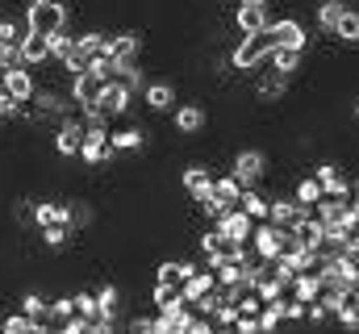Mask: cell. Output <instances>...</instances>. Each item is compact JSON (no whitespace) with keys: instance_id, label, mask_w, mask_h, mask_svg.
Here are the masks:
<instances>
[{"instance_id":"9","label":"cell","mask_w":359,"mask_h":334,"mask_svg":"<svg viewBox=\"0 0 359 334\" xmlns=\"http://www.w3.org/2000/svg\"><path fill=\"white\" fill-rule=\"evenodd\" d=\"M130 100H134V92L126 88V84H104V92H100V100H96V109L113 121V117H126L130 113Z\"/></svg>"},{"instance_id":"36","label":"cell","mask_w":359,"mask_h":334,"mask_svg":"<svg viewBox=\"0 0 359 334\" xmlns=\"http://www.w3.org/2000/svg\"><path fill=\"white\" fill-rule=\"evenodd\" d=\"M334 322H339L347 334H359V305H351V301H347V305L334 314Z\"/></svg>"},{"instance_id":"34","label":"cell","mask_w":359,"mask_h":334,"mask_svg":"<svg viewBox=\"0 0 359 334\" xmlns=\"http://www.w3.org/2000/svg\"><path fill=\"white\" fill-rule=\"evenodd\" d=\"M0 334H34V322L25 314H8V318H0Z\"/></svg>"},{"instance_id":"43","label":"cell","mask_w":359,"mask_h":334,"mask_svg":"<svg viewBox=\"0 0 359 334\" xmlns=\"http://www.w3.org/2000/svg\"><path fill=\"white\" fill-rule=\"evenodd\" d=\"M351 196H359V180H351Z\"/></svg>"},{"instance_id":"47","label":"cell","mask_w":359,"mask_h":334,"mask_svg":"<svg viewBox=\"0 0 359 334\" xmlns=\"http://www.w3.org/2000/svg\"><path fill=\"white\" fill-rule=\"evenodd\" d=\"M355 121H359V105H355Z\"/></svg>"},{"instance_id":"41","label":"cell","mask_w":359,"mask_h":334,"mask_svg":"<svg viewBox=\"0 0 359 334\" xmlns=\"http://www.w3.org/2000/svg\"><path fill=\"white\" fill-rule=\"evenodd\" d=\"M92 222V209L80 201V205H72V226H88Z\"/></svg>"},{"instance_id":"13","label":"cell","mask_w":359,"mask_h":334,"mask_svg":"<svg viewBox=\"0 0 359 334\" xmlns=\"http://www.w3.org/2000/svg\"><path fill=\"white\" fill-rule=\"evenodd\" d=\"M251 255H255V259H264V263L280 259V230H276L271 222H255V234H251Z\"/></svg>"},{"instance_id":"1","label":"cell","mask_w":359,"mask_h":334,"mask_svg":"<svg viewBox=\"0 0 359 334\" xmlns=\"http://www.w3.org/2000/svg\"><path fill=\"white\" fill-rule=\"evenodd\" d=\"M271 51H276V34H271V25H268L264 34H247V38H243V42L230 51V67L251 76V72H255L264 59H271Z\"/></svg>"},{"instance_id":"12","label":"cell","mask_w":359,"mask_h":334,"mask_svg":"<svg viewBox=\"0 0 359 334\" xmlns=\"http://www.w3.org/2000/svg\"><path fill=\"white\" fill-rule=\"evenodd\" d=\"M180 184H184V192H188L196 205H205V201H209V192H213V171H209V167H201V163H192V167H184Z\"/></svg>"},{"instance_id":"21","label":"cell","mask_w":359,"mask_h":334,"mask_svg":"<svg viewBox=\"0 0 359 334\" xmlns=\"http://www.w3.org/2000/svg\"><path fill=\"white\" fill-rule=\"evenodd\" d=\"M142 96H147V109H151V113H168V109L176 105V84L151 80L147 88H142Z\"/></svg>"},{"instance_id":"46","label":"cell","mask_w":359,"mask_h":334,"mask_svg":"<svg viewBox=\"0 0 359 334\" xmlns=\"http://www.w3.org/2000/svg\"><path fill=\"white\" fill-rule=\"evenodd\" d=\"M29 4H46V0H29Z\"/></svg>"},{"instance_id":"7","label":"cell","mask_w":359,"mask_h":334,"mask_svg":"<svg viewBox=\"0 0 359 334\" xmlns=\"http://www.w3.org/2000/svg\"><path fill=\"white\" fill-rule=\"evenodd\" d=\"M305 213H313V209H301L292 196H271V205H268V222L276 230H297V222Z\"/></svg>"},{"instance_id":"30","label":"cell","mask_w":359,"mask_h":334,"mask_svg":"<svg viewBox=\"0 0 359 334\" xmlns=\"http://www.w3.org/2000/svg\"><path fill=\"white\" fill-rule=\"evenodd\" d=\"M334 38L343 42V46H359V8H343V17H339V29H334Z\"/></svg>"},{"instance_id":"14","label":"cell","mask_w":359,"mask_h":334,"mask_svg":"<svg viewBox=\"0 0 359 334\" xmlns=\"http://www.w3.org/2000/svg\"><path fill=\"white\" fill-rule=\"evenodd\" d=\"M234 25H238L243 38H247V34H264L271 25L268 4H238V8H234Z\"/></svg>"},{"instance_id":"49","label":"cell","mask_w":359,"mask_h":334,"mask_svg":"<svg viewBox=\"0 0 359 334\" xmlns=\"http://www.w3.org/2000/svg\"><path fill=\"white\" fill-rule=\"evenodd\" d=\"M0 96H4V88H0Z\"/></svg>"},{"instance_id":"45","label":"cell","mask_w":359,"mask_h":334,"mask_svg":"<svg viewBox=\"0 0 359 334\" xmlns=\"http://www.w3.org/2000/svg\"><path fill=\"white\" fill-rule=\"evenodd\" d=\"M217 334H234V326H230V330H217Z\"/></svg>"},{"instance_id":"27","label":"cell","mask_w":359,"mask_h":334,"mask_svg":"<svg viewBox=\"0 0 359 334\" xmlns=\"http://www.w3.org/2000/svg\"><path fill=\"white\" fill-rule=\"evenodd\" d=\"M288 297H292V301H301V305H313V301L322 297V280H318V276H305V272H301V276H297V280L288 284Z\"/></svg>"},{"instance_id":"33","label":"cell","mask_w":359,"mask_h":334,"mask_svg":"<svg viewBox=\"0 0 359 334\" xmlns=\"http://www.w3.org/2000/svg\"><path fill=\"white\" fill-rule=\"evenodd\" d=\"M72 305H76V318L100 322V318H96V293H72Z\"/></svg>"},{"instance_id":"11","label":"cell","mask_w":359,"mask_h":334,"mask_svg":"<svg viewBox=\"0 0 359 334\" xmlns=\"http://www.w3.org/2000/svg\"><path fill=\"white\" fill-rule=\"evenodd\" d=\"M213 226H217V230H222L230 243H238V247H243V243H251V234H255V222H251L243 209H230V213H222Z\"/></svg>"},{"instance_id":"2","label":"cell","mask_w":359,"mask_h":334,"mask_svg":"<svg viewBox=\"0 0 359 334\" xmlns=\"http://www.w3.org/2000/svg\"><path fill=\"white\" fill-rule=\"evenodd\" d=\"M67 21H72V13H67L63 0H46V4H29V8H25V29H29V34H42V38L63 34Z\"/></svg>"},{"instance_id":"23","label":"cell","mask_w":359,"mask_h":334,"mask_svg":"<svg viewBox=\"0 0 359 334\" xmlns=\"http://www.w3.org/2000/svg\"><path fill=\"white\" fill-rule=\"evenodd\" d=\"M21 59H25V67H42V63L50 59V38L25 34V38H21Z\"/></svg>"},{"instance_id":"18","label":"cell","mask_w":359,"mask_h":334,"mask_svg":"<svg viewBox=\"0 0 359 334\" xmlns=\"http://www.w3.org/2000/svg\"><path fill=\"white\" fill-rule=\"evenodd\" d=\"M313 180L322 184V192H326V196H351V180H347L334 163H318V167H313Z\"/></svg>"},{"instance_id":"38","label":"cell","mask_w":359,"mask_h":334,"mask_svg":"<svg viewBox=\"0 0 359 334\" xmlns=\"http://www.w3.org/2000/svg\"><path fill=\"white\" fill-rule=\"evenodd\" d=\"M155 309H168V305H180L184 297H180V288H163V284H155Z\"/></svg>"},{"instance_id":"4","label":"cell","mask_w":359,"mask_h":334,"mask_svg":"<svg viewBox=\"0 0 359 334\" xmlns=\"http://www.w3.org/2000/svg\"><path fill=\"white\" fill-rule=\"evenodd\" d=\"M230 175H234L243 188H255V184L268 175V159H264V151H255V147H251V151H238V155H234V167H230Z\"/></svg>"},{"instance_id":"20","label":"cell","mask_w":359,"mask_h":334,"mask_svg":"<svg viewBox=\"0 0 359 334\" xmlns=\"http://www.w3.org/2000/svg\"><path fill=\"white\" fill-rule=\"evenodd\" d=\"M205 121H209V113L201 109V105H180L176 113H172V126H176V134H201L205 130Z\"/></svg>"},{"instance_id":"24","label":"cell","mask_w":359,"mask_h":334,"mask_svg":"<svg viewBox=\"0 0 359 334\" xmlns=\"http://www.w3.org/2000/svg\"><path fill=\"white\" fill-rule=\"evenodd\" d=\"M109 147H113V155L117 151H142L147 147V130H138V126H126V130H109Z\"/></svg>"},{"instance_id":"37","label":"cell","mask_w":359,"mask_h":334,"mask_svg":"<svg viewBox=\"0 0 359 334\" xmlns=\"http://www.w3.org/2000/svg\"><path fill=\"white\" fill-rule=\"evenodd\" d=\"M126 334H159V318H147V314H138V318H130Z\"/></svg>"},{"instance_id":"40","label":"cell","mask_w":359,"mask_h":334,"mask_svg":"<svg viewBox=\"0 0 359 334\" xmlns=\"http://www.w3.org/2000/svg\"><path fill=\"white\" fill-rule=\"evenodd\" d=\"M234 334H264V330H259V318H247V314H238Z\"/></svg>"},{"instance_id":"10","label":"cell","mask_w":359,"mask_h":334,"mask_svg":"<svg viewBox=\"0 0 359 334\" xmlns=\"http://www.w3.org/2000/svg\"><path fill=\"white\" fill-rule=\"evenodd\" d=\"M271 34H276V46H284V51H305V46H309V34H305V25H301L297 17L271 21Z\"/></svg>"},{"instance_id":"48","label":"cell","mask_w":359,"mask_h":334,"mask_svg":"<svg viewBox=\"0 0 359 334\" xmlns=\"http://www.w3.org/2000/svg\"><path fill=\"white\" fill-rule=\"evenodd\" d=\"M339 4H347V0H339Z\"/></svg>"},{"instance_id":"16","label":"cell","mask_w":359,"mask_h":334,"mask_svg":"<svg viewBox=\"0 0 359 334\" xmlns=\"http://www.w3.org/2000/svg\"><path fill=\"white\" fill-rule=\"evenodd\" d=\"M201 267L192 263V259H168L163 267H159V276H155V284H163V288H184L192 276H196Z\"/></svg>"},{"instance_id":"22","label":"cell","mask_w":359,"mask_h":334,"mask_svg":"<svg viewBox=\"0 0 359 334\" xmlns=\"http://www.w3.org/2000/svg\"><path fill=\"white\" fill-rule=\"evenodd\" d=\"M209 293H217V276H213V272H205V267H201V272H196V276H192L184 288H180L184 305H196V301H205Z\"/></svg>"},{"instance_id":"31","label":"cell","mask_w":359,"mask_h":334,"mask_svg":"<svg viewBox=\"0 0 359 334\" xmlns=\"http://www.w3.org/2000/svg\"><path fill=\"white\" fill-rule=\"evenodd\" d=\"M343 8H347V4H339V0H322V4H318V29L334 38V29H339V17H343Z\"/></svg>"},{"instance_id":"28","label":"cell","mask_w":359,"mask_h":334,"mask_svg":"<svg viewBox=\"0 0 359 334\" xmlns=\"http://www.w3.org/2000/svg\"><path fill=\"white\" fill-rule=\"evenodd\" d=\"M117 314H121V288L104 284V288L96 293V318H100V322H117Z\"/></svg>"},{"instance_id":"5","label":"cell","mask_w":359,"mask_h":334,"mask_svg":"<svg viewBox=\"0 0 359 334\" xmlns=\"http://www.w3.org/2000/svg\"><path fill=\"white\" fill-rule=\"evenodd\" d=\"M313 213L326 230H351V196H322Z\"/></svg>"},{"instance_id":"42","label":"cell","mask_w":359,"mask_h":334,"mask_svg":"<svg viewBox=\"0 0 359 334\" xmlns=\"http://www.w3.org/2000/svg\"><path fill=\"white\" fill-rule=\"evenodd\" d=\"M188 334H217V326H213V318H201V314H196V322H192Z\"/></svg>"},{"instance_id":"44","label":"cell","mask_w":359,"mask_h":334,"mask_svg":"<svg viewBox=\"0 0 359 334\" xmlns=\"http://www.w3.org/2000/svg\"><path fill=\"white\" fill-rule=\"evenodd\" d=\"M238 4H268V0H238Z\"/></svg>"},{"instance_id":"32","label":"cell","mask_w":359,"mask_h":334,"mask_svg":"<svg viewBox=\"0 0 359 334\" xmlns=\"http://www.w3.org/2000/svg\"><path fill=\"white\" fill-rule=\"evenodd\" d=\"M301 55H305V51H284V46H276L268 63L280 72V76H297V72H301Z\"/></svg>"},{"instance_id":"25","label":"cell","mask_w":359,"mask_h":334,"mask_svg":"<svg viewBox=\"0 0 359 334\" xmlns=\"http://www.w3.org/2000/svg\"><path fill=\"white\" fill-rule=\"evenodd\" d=\"M268 205H271V196H264L259 188H243V196H238V209L251 222H268Z\"/></svg>"},{"instance_id":"26","label":"cell","mask_w":359,"mask_h":334,"mask_svg":"<svg viewBox=\"0 0 359 334\" xmlns=\"http://www.w3.org/2000/svg\"><path fill=\"white\" fill-rule=\"evenodd\" d=\"M297 234H301V243L309 250H322L326 247V226L318 222V213H305L301 222H297Z\"/></svg>"},{"instance_id":"6","label":"cell","mask_w":359,"mask_h":334,"mask_svg":"<svg viewBox=\"0 0 359 334\" xmlns=\"http://www.w3.org/2000/svg\"><path fill=\"white\" fill-rule=\"evenodd\" d=\"M113 63H121V67H134L138 63V55H142V34H134V29H121V34H109V51H104Z\"/></svg>"},{"instance_id":"15","label":"cell","mask_w":359,"mask_h":334,"mask_svg":"<svg viewBox=\"0 0 359 334\" xmlns=\"http://www.w3.org/2000/svg\"><path fill=\"white\" fill-rule=\"evenodd\" d=\"M34 222H38V230H46V226H72V205H63V201H34Z\"/></svg>"},{"instance_id":"17","label":"cell","mask_w":359,"mask_h":334,"mask_svg":"<svg viewBox=\"0 0 359 334\" xmlns=\"http://www.w3.org/2000/svg\"><path fill=\"white\" fill-rule=\"evenodd\" d=\"M0 88H4V96L29 105V96H34L38 84H34V76H29V67H17V72H0Z\"/></svg>"},{"instance_id":"39","label":"cell","mask_w":359,"mask_h":334,"mask_svg":"<svg viewBox=\"0 0 359 334\" xmlns=\"http://www.w3.org/2000/svg\"><path fill=\"white\" fill-rule=\"evenodd\" d=\"M305 314H309V305H301V301H284V322H305Z\"/></svg>"},{"instance_id":"29","label":"cell","mask_w":359,"mask_h":334,"mask_svg":"<svg viewBox=\"0 0 359 334\" xmlns=\"http://www.w3.org/2000/svg\"><path fill=\"white\" fill-rule=\"evenodd\" d=\"M326 192H322V184L313 180V175H305V180H297L292 184V201L301 205V209H318V201H322Z\"/></svg>"},{"instance_id":"19","label":"cell","mask_w":359,"mask_h":334,"mask_svg":"<svg viewBox=\"0 0 359 334\" xmlns=\"http://www.w3.org/2000/svg\"><path fill=\"white\" fill-rule=\"evenodd\" d=\"M21 314L34 322V330H50V297L46 293H25L21 297Z\"/></svg>"},{"instance_id":"35","label":"cell","mask_w":359,"mask_h":334,"mask_svg":"<svg viewBox=\"0 0 359 334\" xmlns=\"http://www.w3.org/2000/svg\"><path fill=\"white\" fill-rule=\"evenodd\" d=\"M67 234H72V226H46V230H42V243L50 250H63L67 247Z\"/></svg>"},{"instance_id":"8","label":"cell","mask_w":359,"mask_h":334,"mask_svg":"<svg viewBox=\"0 0 359 334\" xmlns=\"http://www.w3.org/2000/svg\"><path fill=\"white\" fill-rule=\"evenodd\" d=\"M67 92H72L76 109H92V105L100 100V92H104V80H100L96 72H80V76H72Z\"/></svg>"},{"instance_id":"3","label":"cell","mask_w":359,"mask_h":334,"mask_svg":"<svg viewBox=\"0 0 359 334\" xmlns=\"http://www.w3.org/2000/svg\"><path fill=\"white\" fill-rule=\"evenodd\" d=\"M84 134H88V126H84V117H63L59 121V130H55V151L63 155V159H80V147H84Z\"/></svg>"}]
</instances>
